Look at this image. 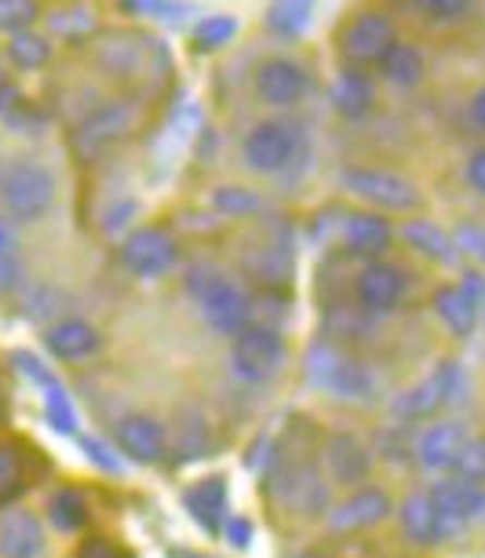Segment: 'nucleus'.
Returning <instances> with one entry per match:
<instances>
[{
	"label": "nucleus",
	"instance_id": "obj_1",
	"mask_svg": "<svg viewBox=\"0 0 485 558\" xmlns=\"http://www.w3.org/2000/svg\"><path fill=\"white\" fill-rule=\"evenodd\" d=\"M0 202L19 223H34L56 202V175L37 161H19L0 175Z\"/></svg>",
	"mask_w": 485,
	"mask_h": 558
},
{
	"label": "nucleus",
	"instance_id": "obj_2",
	"mask_svg": "<svg viewBox=\"0 0 485 558\" xmlns=\"http://www.w3.org/2000/svg\"><path fill=\"white\" fill-rule=\"evenodd\" d=\"M281 354H284V347L278 332L267 329V325H248V329H241L234 336V343H230V368H234L238 380L263 384L278 373Z\"/></svg>",
	"mask_w": 485,
	"mask_h": 558
},
{
	"label": "nucleus",
	"instance_id": "obj_3",
	"mask_svg": "<svg viewBox=\"0 0 485 558\" xmlns=\"http://www.w3.org/2000/svg\"><path fill=\"white\" fill-rule=\"evenodd\" d=\"M343 186L354 191L357 197L373 202L379 208H391V213H409L420 205V191L398 172H379V168H351L343 172Z\"/></svg>",
	"mask_w": 485,
	"mask_h": 558
},
{
	"label": "nucleus",
	"instance_id": "obj_4",
	"mask_svg": "<svg viewBox=\"0 0 485 558\" xmlns=\"http://www.w3.org/2000/svg\"><path fill=\"white\" fill-rule=\"evenodd\" d=\"M179 259L175 238L161 227H140L121 241V263L140 278H157Z\"/></svg>",
	"mask_w": 485,
	"mask_h": 558
},
{
	"label": "nucleus",
	"instance_id": "obj_5",
	"mask_svg": "<svg viewBox=\"0 0 485 558\" xmlns=\"http://www.w3.org/2000/svg\"><path fill=\"white\" fill-rule=\"evenodd\" d=\"M241 154L252 172H281L296 154V132L281 121H259L241 143Z\"/></svg>",
	"mask_w": 485,
	"mask_h": 558
},
{
	"label": "nucleus",
	"instance_id": "obj_6",
	"mask_svg": "<svg viewBox=\"0 0 485 558\" xmlns=\"http://www.w3.org/2000/svg\"><path fill=\"white\" fill-rule=\"evenodd\" d=\"M197 296H202V311H205V318L213 329L238 336L241 329H248L252 325V303L234 281L208 278L205 286L197 289Z\"/></svg>",
	"mask_w": 485,
	"mask_h": 558
},
{
	"label": "nucleus",
	"instance_id": "obj_7",
	"mask_svg": "<svg viewBox=\"0 0 485 558\" xmlns=\"http://www.w3.org/2000/svg\"><path fill=\"white\" fill-rule=\"evenodd\" d=\"M311 373H314V380H318V387H325V391H332L340 398H365L368 387H373L365 376V368L351 362L347 354H340L336 347H314Z\"/></svg>",
	"mask_w": 485,
	"mask_h": 558
},
{
	"label": "nucleus",
	"instance_id": "obj_8",
	"mask_svg": "<svg viewBox=\"0 0 485 558\" xmlns=\"http://www.w3.org/2000/svg\"><path fill=\"white\" fill-rule=\"evenodd\" d=\"M307 84H311L307 70L292 59H267L256 70V92L270 107H296L307 96Z\"/></svg>",
	"mask_w": 485,
	"mask_h": 558
},
{
	"label": "nucleus",
	"instance_id": "obj_9",
	"mask_svg": "<svg viewBox=\"0 0 485 558\" xmlns=\"http://www.w3.org/2000/svg\"><path fill=\"white\" fill-rule=\"evenodd\" d=\"M405 296V270L395 267V263H368V267L357 274V303L368 314H387L395 311Z\"/></svg>",
	"mask_w": 485,
	"mask_h": 558
},
{
	"label": "nucleus",
	"instance_id": "obj_10",
	"mask_svg": "<svg viewBox=\"0 0 485 558\" xmlns=\"http://www.w3.org/2000/svg\"><path fill=\"white\" fill-rule=\"evenodd\" d=\"M457 380H460L457 365H438L424 384H416L413 391H405L398 398L395 413L402 420H424L431 413H438V409L452 398V391H457Z\"/></svg>",
	"mask_w": 485,
	"mask_h": 558
},
{
	"label": "nucleus",
	"instance_id": "obj_11",
	"mask_svg": "<svg viewBox=\"0 0 485 558\" xmlns=\"http://www.w3.org/2000/svg\"><path fill=\"white\" fill-rule=\"evenodd\" d=\"M132 107H124V102H110V107H102V110H95L88 121L77 129V150L81 157H95V154H102L107 146H113L118 140H124L132 129Z\"/></svg>",
	"mask_w": 485,
	"mask_h": 558
},
{
	"label": "nucleus",
	"instance_id": "obj_12",
	"mask_svg": "<svg viewBox=\"0 0 485 558\" xmlns=\"http://www.w3.org/2000/svg\"><path fill=\"white\" fill-rule=\"evenodd\" d=\"M391 45H395V23L376 12L354 19L343 34V56L354 62H379Z\"/></svg>",
	"mask_w": 485,
	"mask_h": 558
},
{
	"label": "nucleus",
	"instance_id": "obj_13",
	"mask_svg": "<svg viewBox=\"0 0 485 558\" xmlns=\"http://www.w3.org/2000/svg\"><path fill=\"white\" fill-rule=\"evenodd\" d=\"M431 500L438 504V511L452 522V530L457 533L485 522V489L482 486H468V482H441V486L431 489Z\"/></svg>",
	"mask_w": 485,
	"mask_h": 558
},
{
	"label": "nucleus",
	"instance_id": "obj_14",
	"mask_svg": "<svg viewBox=\"0 0 485 558\" xmlns=\"http://www.w3.org/2000/svg\"><path fill=\"white\" fill-rule=\"evenodd\" d=\"M402 530L413 544L420 547H435L441 541H452V536H460L457 530H452V522L446 519V514L438 511V504L431 500V493H424V497H409L402 504Z\"/></svg>",
	"mask_w": 485,
	"mask_h": 558
},
{
	"label": "nucleus",
	"instance_id": "obj_15",
	"mask_svg": "<svg viewBox=\"0 0 485 558\" xmlns=\"http://www.w3.org/2000/svg\"><path fill=\"white\" fill-rule=\"evenodd\" d=\"M45 555V525L34 511L0 514V558H40Z\"/></svg>",
	"mask_w": 485,
	"mask_h": 558
},
{
	"label": "nucleus",
	"instance_id": "obj_16",
	"mask_svg": "<svg viewBox=\"0 0 485 558\" xmlns=\"http://www.w3.org/2000/svg\"><path fill=\"white\" fill-rule=\"evenodd\" d=\"M387 514H391V497L379 489H362L354 497H347L343 504H336L329 525L336 533H357V530H373Z\"/></svg>",
	"mask_w": 485,
	"mask_h": 558
},
{
	"label": "nucleus",
	"instance_id": "obj_17",
	"mask_svg": "<svg viewBox=\"0 0 485 558\" xmlns=\"http://www.w3.org/2000/svg\"><path fill=\"white\" fill-rule=\"evenodd\" d=\"M118 446L135 463H157L165 457V427L154 416L132 413L118 424Z\"/></svg>",
	"mask_w": 485,
	"mask_h": 558
},
{
	"label": "nucleus",
	"instance_id": "obj_18",
	"mask_svg": "<svg viewBox=\"0 0 485 558\" xmlns=\"http://www.w3.org/2000/svg\"><path fill=\"white\" fill-rule=\"evenodd\" d=\"M391 238H395L391 223L376 213H354L343 223V241L354 256H379V252H387V245H391Z\"/></svg>",
	"mask_w": 485,
	"mask_h": 558
},
{
	"label": "nucleus",
	"instance_id": "obj_19",
	"mask_svg": "<svg viewBox=\"0 0 485 558\" xmlns=\"http://www.w3.org/2000/svg\"><path fill=\"white\" fill-rule=\"evenodd\" d=\"M463 441H468V435H463L460 424H438V427H431L424 438H420L416 457H420V463H424L427 471H452V463H457Z\"/></svg>",
	"mask_w": 485,
	"mask_h": 558
},
{
	"label": "nucleus",
	"instance_id": "obj_20",
	"mask_svg": "<svg viewBox=\"0 0 485 558\" xmlns=\"http://www.w3.org/2000/svg\"><path fill=\"white\" fill-rule=\"evenodd\" d=\"M274 489L284 493V500L300 511H322L325 508V486L314 468H289L274 475Z\"/></svg>",
	"mask_w": 485,
	"mask_h": 558
},
{
	"label": "nucleus",
	"instance_id": "obj_21",
	"mask_svg": "<svg viewBox=\"0 0 485 558\" xmlns=\"http://www.w3.org/2000/svg\"><path fill=\"white\" fill-rule=\"evenodd\" d=\"M48 347L62 362H81L99 351V332L88 322H59L48 329Z\"/></svg>",
	"mask_w": 485,
	"mask_h": 558
},
{
	"label": "nucleus",
	"instance_id": "obj_22",
	"mask_svg": "<svg viewBox=\"0 0 485 558\" xmlns=\"http://www.w3.org/2000/svg\"><path fill=\"white\" fill-rule=\"evenodd\" d=\"M435 307H438V318L457 336H471L474 325H478V296H474L471 289H457V286L438 289Z\"/></svg>",
	"mask_w": 485,
	"mask_h": 558
},
{
	"label": "nucleus",
	"instance_id": "obj_23",
	"mask_svg": "<svg viewBox=\"0 0 485 558\" xmlns=\"http://www.w3.org/2000/svg\"><path fill=\"white\" fill-rule=\"evenodd\" d=\"M186 508H190V514H194L202 530L216 533L219 525H223V519H227V486L219 478L197 482V486L186 493Z\"/></svg>",
	"mask_w": 485,
	"mask_h": 558
},
{
	"label": "nucleus",
	"instance_id": "obj_24",
	"mask_svg": "<svg viewBox=\"0 0 485 558\" xmlns=\"http://www.w3.org/2000/svg\"><path fill=\"white\" fill-rule=\"evenodd\" d=\"M325 460H329L332 475L347 482V486L368 475V452L362 441H354L351 435H332L329 446H325Z\"/></svg>",
	"mask_w": 485,
	"mask_h": 558
},
{
	"label": "nucleus",
	"instance_id": "obj_25",
	"mask_svg": "<svg viewBox=\"0 0 485 558\" xmlns=\"http://www.w3.org/2000/svg\"><path fill=\"white\" fill-rule=\"evenodd\" d=\"M314 4H318V0H270L267 29L274 37H284V40L303 37V29H307L314 19Z\"/></svg>",
	"mask_w": 485,
	"mask_h": 558
},
{
	"label": "nucleus",
	"instance_id": "obj_26",
	"mask_svg": "<svg viewBox=\"0 0 485 558\" xmlns=\"http://www.w3.org/2000/svg\"><path fill=\"white\" fill-rule=\"evenodd\" d=\"M376 66L387 81L398 84V88H413V84L424 81V56H420L416 45H402V40H395Z\"/></svg>",
	"mask_w": 485,
	"mask_h": 558
},
{
	"label": "nucleus",
	"instance_id": "obj_27",
	"mask_svg": "<svg viewBox=\"0 0 485 558\" xmlns=\"http://www.w3.org/2000/svg\"><path fill=\"white\" fill-rule=\"evenodd\" d=\"M332 102L347 121H362L368 118V110H373V84H368L362 73H343V77L336 81Z\"/></svg>",
	"mask_w": 485,
	"mask_h": 558
},
{
	"label": "nucleus",
	"instance_id": "obj_28",
	"mask_svg": "<svg viewBox=\"0 0 485 558\" xmlns=\"http://www.w3.org/2000/svg\"><path fill=\"white\" fill-rule=\"evenodd\" d=\"M26 489V457L12 441H0V504L15 500Z\"/></svg>",
	"mask_w": 485,
	"mask_h": 558
},
{
	"label": "nucleus",
	"instance_id": "obj_29",
	"mask_svg": "<svg viewBox=\"0 0 485 558\" xmlns=\"http://www.w3.org/2000/svg\"><path fill=\"white\" fill-rule=\"evenodd\" d=\"M8 59H12L19 70H40L51 59V45H48V37L26 29V34H15L8 40Z\"/></svg>",
	"mask_w": 485,
	"mask_h": 558
},
{
	"label": "nucleus",
	"instance_id": "obj_30",
	"mask_svg": "<svg viewBox=\"0 0 485 558\" xmlns=\"http://www.w3.org/2000/svg\"><path fill=\"white\" fill-rule=\"evenodd\" d=\"M405 238H409V245H413L416 252H424L427 259H452V241L441 234L435 223H427V219L409 223Z\"/></svg>",
	"mask_w": 485,
	"mask_h": 558
},
{
	"label": "nucleus",
	"instance_id": "obj_31",
	"mask_svg": "<svg viewBox=\"0 0 485 558\" xmlns=\"http://www.w3.org/2000/svg\"><path fill=\"white\" fill-rule=\"evenodd\" d=\"M48 511H51V522L59 525V530H81L84 522H88V504H84L81 493H73V489H62L51 497L48 504Z\"/></svg>",
	"mask_w": 485,
	"mask_h": 558
},
{
	"label": "nucleus",
	"instance_id": "obj_32",
	"mask_svg": "<svg viewBox=\"0 0 485 558\" xmlns=\"http://www.w3.org/2000/svg\"><path fill=\"white\" fill-rule=\"evenodd\" d=\"M238 37V19L234 15H208L197 23L194 29V45L202 48V51H216V48H223L230 45V40Z\"/></svg>",
	"mask_w": 485,
	"mask_h": 558
},
{
	"label": "nucleus",
	"instance_id": "obj_33",
	"mask_svg": "<svg viewBox=\"0 0 485 558\" xmlns=\"http://www.w3.org/2000/svg\"><path fill=\"white\" fill-rule=\"evenodd\" d=\"M40 19L37 0H0V34H26Z\"/></svg>",
	"mask_w": 485,
	"mask_h": 558
},
{
	"label": "nucleus",
	"instance_id": "obj_34",
	"mask_svg": "<svg viewBox=\"0 0 485 558\" xmlns=\"http://www.w3.org/2000/svg\"><path fill=\"white\" fill-rule=\"evenodd\" d=\"M452 475H457V482H468V486H482L485 482V438L463 441L460 457L452 463Z\"/></svg>",
	"mask_w": 485,
	"mask_h": 558
},
{
	"label": "nucleus",
	"instance_id": "obj_35",
	"mask_svg": "<svg viewBox=\"0 0 485 558\" xmlns=\"http://www.w3.org/2000/svg\"><path fill=\"white\" fill-rule=\"evenodd\" d=\"M51 29L70 40H77L84 34H92V12L88 8H70V12H56L51 15Z\"/></svg>",
	"mask_w": 485,
	"mask_h": 558
},
{
	"label": "nucleus",
	"instance_id": "obj_36",
	"mask_svg": "<svg viewBox=\"0 0 485 558\" xmlns=\"http://www.w3.org/2000/svg\"><path fill=\"white\" fill-rule=\"evenodd\" d=\"M213 202H216V208H223L227 216H248V213H256V208H259L256 197H252L248 191H241V186H238V191H234V186H223V191H216Z\"/></svg>",
	"mask_w": 485,
	"mask_h": 558
},
{
	"label": "nucleus",
	"instance_id": "obj_37",
	"mask_svg": "<svg viewBox=\"0 0 485 558\" xmlns=\"http://www.w3.org/2000/svg\"><path fill=\"white\" fill-rule=\"evenodd\" d=\"M424 15L438 19V23H446V19H460L463 12L471 8V0H413Z\"/></svg>",
	"mask_w": 485,
	"mask_h": 558
},
{
	"label": "nucleus",
	"instance_id": "obj_38",
	"mask_svg": "<svg viewBox=\"0 0 485 558\" xmlns=\"http://www.w3.org/2000/svg\"><path fill=\"white\" fill-rule=\"evenodd\" d=\"M77 558H132L129 551H121L118 544L107 541V536H92L77 547Z\"/></svg>",
	"mask_w": 485,
	"mask_h": 558
},
{
	"label": "nucleus",
	"instance_id": "obj_39",
	"mask_svg": "<svg viewBox=\"0 0 485 558\" xmlns=\"http://www.w3.org/2000/svg\"><path fill=\"white\" fill-rule=\"evenodd\" d=\"M468 183H471L478 194H485V146H482V150H474V154H471V161H468Z\"/></svg>",
	"mask_w": 485,
	"mask_h": 558
},
{
	"label": "nucleus",
	"instance_id": "obj_40",
	"mask_svg": "<svg viewBox=\"0 0 485 558\" xmlns=\"http://www.w3.org/2000/svg\"><path fill=\"white\" fill-rule=\"evenodd\" d=\"M84 449L92 452V460L99 463V468H107V471H118L121 468V463L107 452V446H102V441H84Z\"/></svg>",
	"mask_w": 485,
	"mask_h": 558
},
{
	"label": "nucleus",
	"instance_id": "obj_41",
	"mask_svg": "<svg viewBox=\"0 0 485 558\" xmlns=\"http://www.w3.org/2000/svg\"><path fill=\"white\" fill-rule=\"evenodd\" d=\"M471 121L478 124V129H485V88L474 92V99H471Z\"/></svg>",
	"mask_w": 485,
	"mask_h": 558
},
{
	"label": "nucleus",
	"instance_id": "obj_42",
	"mask_svg": "<svg viewBox=\"0 0 485 558\" xmlns=\"http://www.w3.org/2000/svg\"><path fill=\"white\" fill-rule=\"evenodd\" d=\"M15 256V241L8 234V227L0 223V259H12Z\"/></svg>",
	"mask_w": 485,
	"mask_h": 558
},
{
	"label": "nucleus",
	"instance_id": "obj_43",
	"mask_svg": "<svg viewBox=\"0 0 485 558\" xmlns=\"http://www.w3.org/2000/svg\"><path fill=\"white\" fill-rule=\"evenodd\" d=\"M230 541H234V544H245V541H248V522H245V519H234V522H230Z\"/></svg>",
	"mask_w": 485,
	"mask_h": 558
},
{
	"label": "nucleus",
	"instance_id": "obj_44",
	"mask_svg": "<svg viewBox=\"0 0 485 558\" xmlns=\"http://www.w3.org/2000/svg\"><path fill=\"white\" fill-rule=\"evenodd\" d=\"M4 409H8V391H4V380H0V416H4Z\"/></svg>",
	"mask_w": 485,
	"mask_h": 558
},
{
	"label": "nucleus",
	"instance_id": "obj_45",
	"mask_svg": "<svg viewBox=\"0 0 485 558\" xmlns=\"http://www.w3.org/2000/svg\"><path fill=\"white\" fill-rule=\"evenodd\" d=\"M172 558H194V555H172Z\"/></svg>",
	"mask_w": 485,
	"mask_h": 558
}]
</instances>
